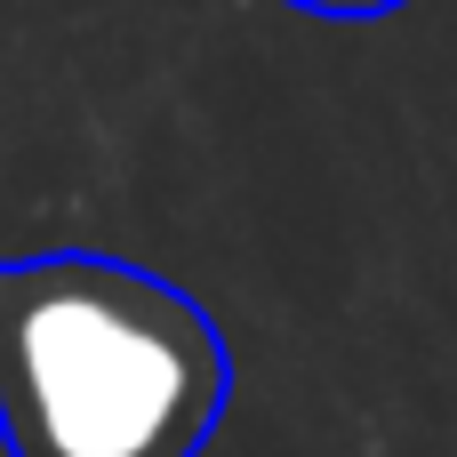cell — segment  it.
Segmentation results:
<instances>
[{"label":"cell","mask_w":457,"mask_h":457,"mask_svg":"<svg viewBox=\"0 0 457 457\" xmlns=\"http://www.w3.org/2000/svg\"><path fill=\"white\" fill-rule=\"evenodd\" d=\"M233 402L217 313L104 249L0 257V450L201 457Z\"/></svg>","instance_id":"6da1fadb"},{"label":"cell","mask_w":457,"mask_h":457,"mask_svg":"<svg viewBox=\"0 0 457 457\" xmlns=\"http://www.w3.org/2000/svg\"><path fill=\"white\" fill-rule=\"evenodd\" d=\"M281 8H305V16H329V24H370V16H394L410 0H281Z\"/></svg>","instance_id":"7a4b0ae2"}]
</instances>
